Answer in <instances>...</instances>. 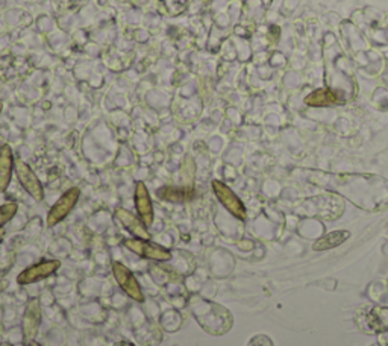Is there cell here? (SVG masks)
<instances>
[{"instance_id": "obj_1", "label": "cell", "mask_w": 388, "mask_h": 346, "mask_svg": "<svg viewBox=\"0 0 388 346\" xmlns=\"http://www.w3.org/2000/svg\"><path fill=\"white\" fill-rule=\"evenodd\" d=\"M190 308L202 330H205L208 334L221 335L228 333L233 326V316L228 310L205 298L191 296Z\"/></svg>"}, {"instance_id": "obj_2", "label": "cell", "mask_w": 388, "mask_h": 346, "mask_svg": "<svg viewBox=\"0 0 388 346\" xmlns=\"http://www.w3.org/2000/svg\"><path fill=\"white\" fill-rule=\"evenodd\" d=\"M14 170L18 182L26 190V193L29 195L36 202H41L44 199V188L39 177L35 175V172L31 169L29 164H26L23 160H15Z\"/></svg>"}, {"instance_id": "obj_3", "label": "cell", "mask_w": 388, "mask_h": 346, "mask_svg": "<svg viewBox=\"0 0 388 346\" xmlns=\"http://www.w3.org/2000/svg\"><path fill=\"white\" fill-rule=\"evenodd\" d=\"M123 246L126 249L137 254L138 257L152 260V261H170L173 254L162 248L160 244L151 243L149 240H141V239H127L123 242Z\"/></svg>"}, {"instance_id": "obj_4", "label": "cell", "mask_w": 388, "mask_h": 346, "mask_svg": "<svg viewBox=\"0 0 388 346\" xmlns=\"http://www.w3.org/2000/svg\"><path fill=\"white\" fill-rule=\"evenodd\" d=\"M111 270H113V277L117 284L120 286V289H122L129 298L137 300V303H143L144 300L143 290H141L140 282L137 281L134 273L129 270L123 263H118V261L113 263Z\"/></svg>"}, {"instance_id": "obj_5", "label": "cell", "mask_w": 388, "mask_h": 346, "mask_svg": "<svg viewBox=\"0 0 388 346\" xmlns=\"http://www.w3.org/2000/svg\"><path fill=\"white\" fill-rule=\"evenodd\" d=\"M79 198H81V190L78 187H71L66 191V193H62V196L49 209L48 226H55L61 223L64 219L73 212V208L76 207Z\"/></svg>"}, {"instance_id": "obj_6", "label": "cell", "mask_w": 388, "mask_h": 346, "mask_svg": "<svg viewBox=\"0 0 388 346\" xmlns=\"http://www.w3.org/2000/svg\"><path fill=\"white\" fill-rule=\"evenodd\" d=\"M211 187H212V190H214V195L220 200V204L223 205L234 217L240 219V221H244V219L247 217V213H246V207L242 202V199H240L234 193V191L225 184V182H221L219 179L212 181Z\"/></svg>"}, {"instance_id": "obj_7", "label": "cell", "mask_w": 388, "mask_h": 346, "mask_svg": "<svg viewBox=\"0 0 388 346\" xmlns=\"http://www.w3.org/2000/svg\"><path fill=\"white\" fill-rule=\"evenodd\" d=\"M60 268H61V261L58 260H43L40 263L34 264V266L25 269L20 275L17 277V282L20 286L34 284V282H39L52 277Z\"/></svg>"}, {"instance_id": "obj_8", "label": "cell", "mask_w": 388, "mask_h": 346, "mask_svg": "<svg viewBox=\"0 0 388 346\" xmlns=\"http://www.w3.org/2000/svg\"><path fill=\"white\" fill-rule=\"evenodd\" d=\"M40 325H41V303L39 298H34L26 304L23 322H22L23 339L26 345L34 342L35 335L39 334Z\"/></svg>"}, {"instance_id": "obj_9", "label": "cell", "mask_w": 388, "mask_h": 346, "mask_svg": "<svg viewBox=\"0 0 388 346\" xmlns=\"http://www.w3.org/2000/svg\"><path fill=\"white\" fill-rule=\"evenodd\" d=\"M134 202L137 216L141 219L143 223L149 228L153 223L155 213H153V204L149 190H147L146 184L143 181H138L135 184V193H134Z\"/></svg>"}, {"instance_id": "obj_10", "label": "cell", "mask_w": 388, "mask_h": 346, "mask_svg": "<svg viewBox=\"0 0 388 346\" xmlns=\"http://www.w3.org/2000/svg\"><path fill=\"white\" fill-rule=\"evenodd\" d=\"M116 217L118 219V222L123 225L125 230L131 233L135 239L151 240V234L147 231V226L137 214L131 213L126 208H116Z\"/></svg>"}, {"instance_id": "obj_11", "label": "cell", "mask_w": 388, "mask_h": 346, "mask_svg": "<svg viewBox=\"0 0 388 346\" xmlns=\"http://www.w3.org/2000/svg\"><path fill=\"white\" fill-rule=\"evenodd\" d=\"M14 155L9 144L0 146V193H5L9 184H11L14 172Z\"/></svg>"}, {"instance_id": "obj_12", "label": "cell", "mask_w": 388, "mask_h": 346, "mask_svg": "<svg viewBox=\"0 0 388 346\" xmlns=\"http://www.w3.org/2000/svg\"><path fill=\"white\" fill-rule=\"evenodd\" d=\"M340 102H343V99H341L337 91L331 88H320L312 91V93L305 99V104L310 106H331Z\"/></svg>"}, {"instance_id": "obj_13", "label": "cell", "mask_w": 388, "mask_h": 346, "mask_svg": "<svg viewBox=\"0 0 388 346\" xmlns=\"http://www.w3.org/2000/svg\"><path fill=\"white\" fill-rule=\"evenodd\" d=\"M194 195L193 187H161L156 190V196L162 200H167V202H188V200Z\"/></svg>"}, {"instance_id": "obj_14", "label": "cell", "mask_w": 388, "mask_h": 346, "mask_svg": "<svg viewBox=\"0 0 388 346\" xmlns=\"http://www.w3.org/2000/svg\"><path fill=\"white\" fill-rule=\"evenodd\" d=\"M349 233L347 231H334L329 233L325 237H321L316 243H314L312 248L316 251H328L332 248H337L343 242H346L349 239Z\"/></svg>"}, {"instance_id": "obj_15", "label": "cell", "mask_w": 388, "mask_h": 346, "mask_svg": "<svg viewBox=\"0 0 388 346\" xmlns=\"http://www.w3.org/2000/svg\"><path fill=\"white\" fill-rule=\"evenodd\" d=\"M194 175H196V166H194V160L187 155L182 161V167H181V178L183 181V186L186 187H193L194 182Z\"/></svg>"}, {"instance_id": "obj_16", "label": "cell", "mask_w": 388, "mask_h": 346, "mask_svg": "<svg viewBox=\"0 0 388 346\" xmlns=\"http://www.w3.org/2000/svg\"><path fill=\"white\" fill-rule=\"evenodd\" d=\"M18 205L15 202H6L0 207V230L17 214Z\"/></svg>"}, {"instance_id": "obj_17", "label": "cell", "mask_w": 388, "mask_h": 346, "mask_svg": "<svg viewBox=\"0 0 388 346\" xmlns=\"http://www.w3.org/2000/svg\"><path fill=\"white\" fill-rule=\"evenodd\" d=\"M249 346H273V345L270 339H267L265 335H256L251 340V343H249Z\"/></svg>"}, {"instance_id": "obj_18", "label": "cell", "mask_w": 388, "mask_h": 346, "mask_svg": "<svg viewBox=\"0 0 388 346\" xmlns=\"http://www.w3.org/2000/svg\"><path fill=\"white\" fill-rule=\"evenodd\" d=\"M6 287H8V282L4 281V279H0V291H4Z\"/></svg>"}, {"instance_id": "obj_19", "label": "cell", "mask_w": 388, "mask_h": 346, "mask_svg": "<svg viewBox=\"0 0 388 346\" xmlns=\"http://www.w3.org/2000/svg\"><path fill=\"white\" fill-rule=\"evenodd\" d=\"M5 230H4V228H2V230H0V243H2V240L5 239Z\"/></svg>"}, {"instance_id": "obj_20", "label": "cell", "mask_w": 388, "mask_h": 346, "mask_svg": "<svg viewBox=\"0 0 388 346\" xmlns=\"http://www.w3.org/2000/svg\"><path fill=\"white\" fill-rule=\"evenodd\" d=\"M27 346H41V345H40V343H36V342L34 340V342H31V343H29V345H27Z\"/></svg>"}, {"instance_id": "obj_21", "label": "cell", "mask_w": 388, "mask_h": 346, "mask_svg": "<svg viewBox=\"0 0 388 346\" xmlns=\"http://www.w3.org/2000/svg\"><path fill=\"white\" fill-rule=\"evenodd\" d=\"M2 111H4V102L0 100V114H2Z\"/></svg>"}, {"instance_id": "obj_22", "label": "cell", "mask_w": 388, "mask_h": 346, "mask_svg": "<svg viewBox=\"0 0 388 346\" xmlns=\"http://www.w3.org/2000/svg\"><path fill=\"white\" fill-rule=\"evenodd\" d=\"M2 346H14L13 343H8V342H5V343H2Z\"/></svg>"}]
</instances>
